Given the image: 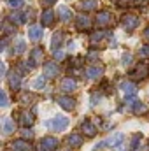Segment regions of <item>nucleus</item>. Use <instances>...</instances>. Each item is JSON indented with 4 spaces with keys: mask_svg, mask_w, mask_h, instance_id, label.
I'll list each match as a JSON object with an SVG mask.
<instances>
[{
    "mask_svg": "<svg viewBox=\"0 0 149 151\" xmlns=\"http://www.w3.org/2000/svg\"><path fill=\"white\" fill-rule=\"evenodd\" d=\"M121 60H123V65H130V63H132V55H130V53H126V55H123V58H121Z\"/></svg>",
    "mask_w": 149,
    "mask_h": 151,
    "instance_id": "2f4dec72",
    "label": "nucleus"
},
{
    "mask_svg": "<svg viewBox=\"0 0 149 151\" xmlns=\"http://www.w3.org/2000/svg\"><path fill=\"white\" fill-rule=\"evenodd\" d=\"M21 134H23V137H25V139H27V137H28V139H32V137H34V132H32V130H28V128H25Z\"/></svg>",
    "mask_w": 149,
    "mask_h": 151,
    "instance_id": "e433bc0d",
    "label": "nucleus"
},
{
    "mask_svg": "<svg viewBox=\"0 0 149 151\" xmlns=\"http://www.w3.org/2000/svg\"><path fill=\"white\" fill-rule=\"evenodd\" d=\"M25 49H27L25 40H18L16 46H14V49H12V55H21V53H25Z\"/></svg>",
    "mask_w": 149,
    "mask_h": 151,
    "instance_id": "bb28decb",
    "label": "nucleus"
},
{
    "mask_svg": "<svg viewBox=\"0 0 149 151\" xmlns=\"http://www.w3.org/2000/svg\"><path fill=\"white\" fill-rule=\"evenodd\" d=\"M46 127H47L49 130H53V132H63V130L69 127V118L58 114V116L47 119V121H46Z\"/></svg>",
    "mask_w": 149,
    "mask_h": 151,
    "instance_id": "f257e3e1",
    "label": "nucleus"
},
{
    "mask_svg": "<svg viewBox=\"0 0 149 151\" xmlns=\"http://www.w3.org/2000/svg\"><path fill=\"white\" fill-rule=\"evenodd\" d=\"M2 132H4V135H11L14 132V121L9 116H5L2 119Z\"/></svg>",
    "mask_w": 149,
    "mask_h": 151,
    "instance_id": "aec40b11",
    "label": "nucleus"
},
{
    "mask_svg": "<svg viewBox=\"0 0 149 151\" xmlns=\"http://www.w3.org/2000/svg\"><path fill=\"white\" fill-rule=\"evenodd\" d=\"M11 32L14 34V28H11V27L7 25V21H5V23H4V35H9Z\"/></svg>",
    "mask_w": 149,
    "mask_h": 151,
    "instance_id": "72a5a7b5",
    "label": "nucleus"
},
{
    "mask_svg": "<svg viewBox=\"0 0 149 151\" xmlns=\"http://www.w3.org/2000/svg\"><path fill=\"white\" fill-rule=\"evenodd\" d=\"M139 2H142V0H135V4H139Z\"/></svg>",
    "mask_w": 149,
    "mask_h": 151,
    "instance_id": "a19ab883",
    "label": "nucleus"
},
{
    "mask_svg": "<svg viewBox=\"0 0 149 151\" xmlns=\"http://www.w3.org/2000/svg\"><path fill=\"white\" fill-rule=\"evenodd\" d=\"M144 39H148V40H149V27L144 30Z\"/></svg>",
    "mask_w": 149,
    "mask_h": 151,
    "instance_id": "ea45409f",
    "label": "nucleus"
},
{
    "mask_svg": "<svg viewBox=\"0 0 149 151\" xmlns=\"http://www.w3.org/2000/svg\"><path fill=\"white\" fill-rule=\"evenodd\" d=\"M27 14H21V12H12L11 16H9V19L12 21V23H18V25H21V23H25L27 19Z\"/></svg>",
    "mask_w": 149,
    "mask_h": 151,
    "instance_id": "393cba45",
    "label": "nucleus"
},
{
    "mask_svg": "<svg viewBox=\"0 0 149 151\" xmlns=\"http://www.w3.org/2000/svg\"><path fill=\"white\" fill-rule=\"evenodd\" d=\"M19 123H21L25 128H27V127H30V125L34 123V114H32V113H27V111H25V113H21Z\"/></svg>",
    "mask_w": 149,
    "mask_h": 151,
    "instance_id": "b1692460",
    "label": "nucleus"
},
{
    "mask_svg": "<svg viewBox=\"0 0 149 151\" xmlns=\"http://www.w3.org/2000/svg\"><path fill=\"white\" fill-rule=\"evenodd\" d=\"M140 55H142V56H149V44L142 46V49H140Z\"/></svg>",
    "mask_w": 149,
    "mask_h": 151,
    "instance_id": "4c0bfd02",
    "label": "nucleus"
},
{
    "mask_svg": "<svg viewBox=\"0 0 149 151\" xmlns=\"http://www.w3.org/2000/svg\"><path fill=\"white\" fill-rule=\"evenodd\" d=\"M42 70H44V76L46 77H56L58 72H60V67H58L56 62H47V63H44Z\"/></svg>",
    "mask_w": 149,
    "mask_h": 151,
    "instance_id": "6e6552de",
    "label": "nucleus"
},
{
    "mask_svg": "<svg viewBox=\"0 0 149 151\" xmlns=\"http://www.w3.org/2000/svg\"><path fill=\"white\" fill-rule=\"evenodd\" d=\"M46 79H47L46 76H39L37 79L34 81V90H42L46 86Z\"/></svg>",
    "mask_w": 149,
    "mask_h": 151,
    "instance_id": "c85d7f7f",
    "label": "nucleus"
},
{
    "mask_svg": "<svg viewBox=\"0 0 149 151\" xmlns=\"http://www.w3.org/2000/svg\"><path fill=\"white\" fill-rule=\"evenodd\" d=\"M58 104H60V107L65 109V111H72V109H75V100L74 99H70L69 95L60 97V99H58Z\"/></svg>",
    "mask_w": 149,
    "mask_h": 151,
    "instance_id": "2eb2a0df",
    "label": "nucleus"
},
{
    "mask_svg": "<svg viewBox=\"0 0 149 151\" xmlns=\"http://www.w3.org/2000/svg\"><path fill=\"white\" fill-rule=\"evenodd\" d=\"M67 142H69V146H72V148H79V146H82L84 139H82L81 134H70L69 139H67Z\"/></svg>",
    "mask_w": 149,
    "mask_h": 151,
    "instance_id": "4be33fe9",
    "label": "nucleus"
},
{
    "mask_svg": "<svg viewBox=\"0 0 149 151\" xmlns=\"http://www.w3.org/2000/svg\"><path fill=\"white\" fill-rule=\"evenodd\" d=\"M112 21H114V16L109 11H100L97 14V25L98 27H109V25H112Z\"/></svg>",
    "mask_w": 149,
    "mask_h": 151,
    "instance_id": "39448f33",
    "label": "nucleus"
},
{
    "mask_svg": "<svg viewBox=\"0 0 149 151\" xmlns=\"http://www.w3.org/2000/svg\"><path fill=\"white\" fill-rule=\"evenodd\" d=\"M75 27H77V30H90L91 19H90L86 14H81V16L75 18Z\"/></svg>",
    "mask_w": 149,
    "mask_h": 151,
    "instance_id": "dca6fc26",
    "label": "nucleus"
},
{
    "mask_svg": "<svg viewBox=\"0 0 149 151\" xmlns=\"http://www.w3.org/2000/svg\"><path fill=\"white\" fill-rule=\"evenodd\" d=\"M56 12H58V18H60L63 23H67V21L74 19V12H72V9H70V7H67V5H60Z\"/></svg>",
    "mask_w": 149,
    "mask_h": 151,
    "instance_id": "9d476101",
    "label": "nucleus"
},
{
    "mask_svg": "<svg viewBox=\"0 0 149 151\" xmlns=\"http://www.w3.org/2000/svg\"><path fill=\"white\" fill-rule=\"evenodd\" d=\"M98 100H100V95H98V93H93V95H91V106H97Z\"/></svg>",
    "mask_w": 149,
    "mask_h": 151,
    "instance_id": "c9c22d12",
    "label": "nucleus"
},
{
    "mask_svg": "<svg viewBox=\"0 0 149 151\" xmlns=\"http://www.w3.org/2000/svg\"><path fill=\"white\" fill-rule=\"evenodd\" d=\"M121 27H123V30H126V32H133L137 27H139V16H135V14H125L123 18H121Z\"/></svg>",
    "mask_w": 149,
    "mask_h": 151,
    "instance_id": "f03ea898",
    "label": "nucleus"
},
{
    "mask_svg": "<svg viewBox=\"0 0 149 151\" xmlns=\"http://www.w3.org/2000/svg\"><path fill=\"white\" fill-rule=\"evenodd\" d=\"M133 113H135V114L148 113V106H146V104H142V102H137V104L133 106Z\"/></svg>",
    "mask_w": 149,
    "mask_h": 151,
    "instance_id": "c756f323",
    "label": "nucleus"
},
{
    "mask_svg": "<svg viewBox=\"0 0 149 151\" xmlns=\"http://www.w3.org/2000/svg\"><path fill=\"white\" fill-rule=\"evenodd\" d=\"M75 88H77V83L72 77H63L62 83H60V90L65 91V93H72V91H75Z\"/></svg>",
    "mask_w": 149,
    "mask_h": 151,
    "instance_id": "0eeeda50",
    "label": "nucleus"
},
{
    "mask_svg": "<svg viewBox=\"0 0 149 151\" xmlns=\"http://www.w3.org/2000/svg\"><path fill=\"white\" fill-rule=\"evenodd\" d=\"M7 81H9V86H11V90H19L21 88V74L19 72H11V74L7 76Z\"/></svg>",
    "mask_w": 149,
    "mask_h": 151,
    "instance_id": "ddd939ff",
    "label": "nucleus"
},
{
    "mask_svg": "<svg viewBox=\"0 0 149 151\" xmlns=\"http://www.w3.org/2000/svg\"><path fill=\"white\" fill-rule=\"evenodd\" d=\"M81 130L84 132V135L86 137H93V135H97V127L91 123V119H84L82 123H81Z\"/></svg>",
    "mask_w": 149,
    "mask_h": 151,
    "instance_id": "f8f14e48",
    "label": "nucleus"
},
{
    "mask_svg": "<svg viewBox=\"0 0 149 151\" xmlns=\"http://www.w3.org/2000/svg\"><path fill=\"white\" fill-rule=\"evenodd\" d=\"M104 65H91V67H88L86 69V77L88 79H98V77H102L104 76Z\"/></svg>",
    "mask_w": 149,
    "mask_h": 151,
    "instance_id": "1a4fd4ad",
    "label": "nucleus"
},
{
    "mask_svg": "<svg viewBox=\"0 0 149 151\" xmlns=\"http://www.w3.org/2000/svg\"><path fill=\"white\" fill-rule=\"evenodd\" d=\"M9 5H11L12 9H19L21 5H25V2H23V0H9Z\"/></svg>",
    "mask_w": 149,
    "mask_h": 151,
    "instance_id": "7c9ffc66",
    "label": "nucleus"
},
{
    "mask_svg": "<svg viewBox=\"0 0 149 151\" xmlns=\"http://www.w3.org/2000/svg\"><path fill=\"white\" fill-rule=\"evenodd\" d=\"M53 21H54V12L51 9H46L40 14V27H49V25H53Z\"/></svg>",
    "mask_w": 149,
    "mask_h": 151,
    "instance_id": "f3484780",
    "label": "nucleus"
},
{
    "mask_svg": "<svg viewBox=\"0 0 149 151\" xmlns=\"http://www.w3.org/2000/svg\"><path fill=\"white\" fill-rule=\"evenodd\" d=\"M140 141H142V134H135L133 137H132V142H130V148L135 151L139 150V144H140Z\"/></svg>",
    "mask_w": 149,
    "mask_h": 151,
    "instance_id": "cd10ccee",
    "label": "nucleus"
},
{
    "mask_svg": "<svg viewBox=\"0 0 149 151\" xmlns=\"http://www.w3.org/2000/svg\"><path fill=\"white\" fill-rule=\"evenodd\" d=\"M11 151H32V146L27 139H18L11 142Z\"/></svg>",
    "mask_w": 149,
    "mask_h": 151,
    "instance_id": "9b49d317",
    "label": "nucleus"
},
{
    "mask_svg": "<svg viewBox=\"0 0 149 151\" xmlns=\"http://www.w3.org/2000/svg\"><path fill=\"white\" fill-rule=\"evenodd\" d=\"M42 58H44V51H42V47H34L32 49V53H30V60L35 63V65H39L40 62H42Z\"/></svg>",
    "mask_w": 149,
    "mask_h": 151,
    "instance_id": "5701e85b",
    "label": "nucleus"
},
{
    "mask_svg": "<svg viewBox=\"0 0 149 151\" xmlns=\"http://www.w3.org/2000/svg\"><path fill=\"white\" fill-rule=\"evenodd\" d=\"M40 4H42L44 7H47V9H49L51 5H54V4H56V0H40Z\"/></svg>",
    "mask_w": 149,
    "mask_h": 151,
    "instance_id": "f704fd0d",
    "label": "nucleus"
},
{
    "mask_svg": "<svg viewBox=\"0 0 149 151\" xmlns=\"http://www.w3.org/2000/svg\"><path fill=\"white\" fill-rule=\"evenodd\" d=\"M58 139L56 137H53V135H46V137H42L40 139V151H56L58 150Z\"/></svg>",
    "mask_w": 149,
    "mask_h": 151,
    "instance_id": "7ed1b4c3",
    "label": "nucleus"
},
{
    "mask_svg": "<svg viewBox=\"0 0 149 151\" xmlns=\"http://www.w3.org/2000/svg\"><path fill=\"white\" fill-rule=\"evenodd\" d=\"M130 76H133V77H139V79H142V77H146V76H149V67L146 65V63H139L132 72H130Z\"/></svg>",
    "mask_w": 149,
    "mask_h": 151,
    "instance_id": "a211bd4d",
    "label": "nucleus"
},
{
    "mask_svg": "<svg viewBox=\"0 0 149 151\" xmlns=\"http://www.w3.org/2000/svg\"><path fill=\"white\" fill-rule=\"evenodd\" d=\"M54 58H56V60H62V58H63V51H62V49L56 51V53H54Z\"/></svg>",
    "mask_w": 149,
    "mask_h": 151,
    "instance_id": "58836bf2",
    "label": "nucleus"
},
{
    "mask_svg": "<svg viewBox=\"0 0 149 151\" xmlns=\"http://www.w3.org/2000/svg\"><path fill=\"white\" fill-rule=\"evenodd\" d=\"M107 144H109V148H112V150L123 151V146H125V134H123V132H116L111 139H107Z\"/></svg>",
    "mask_w": 149,
    "mask_h": 151,
    "instance_id": "20e7f679",
    "label": "nucleus"
},
{
    "mask_svg": "<svg viewBox=\"0 0 149 151\" xmlns=\"http://www.w3.org/2000/svg\"><path fill=\"white\" fill-rule=\"evenodd\" d=\"M119 88L123 90V93H125L126 99H132V97H135V93H137V84L132 83V81H125V83H121Z\"/></svg>",
    "mask_w": 149,
    "mask_h": 151,
    "instance_id": "423d86ee",
    "label": "nucleus"
},
{
    "mask_svg": "<svg viewBox=\"0 0 149 151\" xmlns=\"http://www.w3.org/2000/svg\"><path fill=\"white\" fill-rule=\"evenodd\" d=\"M0 99H2L0 106H2V107H5V106H7V95H5V91H4V90L0 91Z\"/></svg>",
    "mask_w": 149,
    "mask_h": 151,
    "instance_id": "473e14b6",
    "label": "nucleus"
},
{
    "mask_svg": "<svg viewBox=\"0 0 149 151\" xmlns=\"http://www.w3.org/2000/svg\"><path fill=\"white\" fill-rule=\"evenodd\" d=\"M98 5V0H81L79 2V5H77V9L79 11H93L95 7Z\"/></svg>",
    "mask_w": 149,
    "mask_h": 151,
    "instance_id": "412c9836",
    "label": "nucleus"
},
{
    "mask_svg": "<svg viewBox=\"0 0 149 151\" xmlns=\"http://www.w3.org/2000/svg\"><path fill=\"white\" fill-rule=\"evenodd\" d=\"M28 37H30V40H34V42L40 40V39L44 37V27H39V25L30 27L28 28Z\"/></svg>",
    "mask_w": 149,
    "mask_h": 151,
    "instance_id": "4468645a",
    "label": "nucleus"
},
{
    "mask_svg": "<svg viewBox=\"0 0 149 151\" xmlns=\"http://www.w3.org/2000/svg\"><path fill=\"white\" fill-rule=\"evenodd\" d=\"M62 42H63V32H54V35H53V39H51L53 53H56V51L62 49Z\"/></svg>",
    "mask_w": 149,
    "mask_h": 151,
    "instance_id": "6ab92c4d",
    "label": "nucleus"
},
{
    "mask_svg": "<svg viewBox=\"0 0 149 151\" xmlns=\"http://www.w3.org/2000/svg\"><path fill=\"white\" fill-rule=\"evenodd\" d=\"M107 34H109V32H95V34H91V37H90V42H91V44L95 46L97 42H100L102 39L105 37Z\"/></svg>",
    "mask_w": 149,
    "mask_h": 151,
    "instance_id": "a878e982",
    "label": "nucleus"
}]
</instances>
